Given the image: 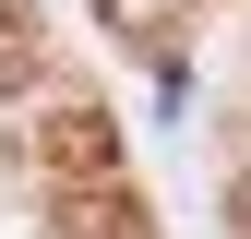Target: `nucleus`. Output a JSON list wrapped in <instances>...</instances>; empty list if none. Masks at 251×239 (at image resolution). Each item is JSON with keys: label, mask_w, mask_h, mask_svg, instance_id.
<instances>
[{"label": "nucleus", "mask_w": 251, "mask_h": 239, "mask_svg": "<svg viewBox=\"0 0 251 239\" xmlns=\"http://www.w3.org/2000/svg\"><path fill=\"white\" fill-rule=\"evenodd\" d=\"M108 12H120V24H168V0H108Z\"/></svg>", "instance_id": "20e7f679"}, {"label": "nucleus", "mask_w": 251, "mask_h": 239, "mask_svg": "<svg viewBox=\"0 0 251 239\" xmlns=\"http://www.w3.org/2000/svg\"><path fill=\"white\" fill-rule=\"evenodd\" d=\"M24 156L48 167V191L60 179H120V120L96 96H48L36 120H24Z\"/></svg>", "instance_id": "f257e3e1"}, {"label": "nucleus", "mask_w": 251, "mask_h": 239, "mask_svg": "<svg viewBox=\"0 0 251 239\" xmlns=\"http://www.w3.org/2000/svg\"><path fill=\"white\" fill-rule=\"evenodd\" d=\"M227 215H239V239H251V179H239V191H227Z\"/></svg>", "instance_id": "39448f33"}, {"label": "nucleus", "mask_w": 251, "mask_h": 239, "mask_svg": "<svg viewBox=\"0 0 251 239\" xmlns=\"http://www.w3.org/2000/svg\"><path fill=\"white\" fill-rule=\"evenodd\" d=\"M0 60H48V36H36V0H0Z\"/></svg>", "instance_id": "7ed1b4c3"}, {"label": "nucleus", "mask_w": 251, "mask_h": 239, "mask_svg": "<svg viewBox=\"0 0 251 239\" xmlns=\"http://www.w3.org/2000/svg\"><path fill=\"white\" fill-rule=\"evenodd\" d=\"M48 227L60 239H155V203L132 191V179H60Z\"/></svg>", "instance_id": "f03ea898"}]
</instances>
